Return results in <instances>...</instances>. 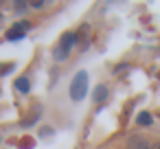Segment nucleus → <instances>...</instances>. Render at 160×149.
I'll return each instance as SVG.
<instances>
[{
	"label": "nucleus",
	"mask_w": 160,
	"mask_h": 149,
	"mask_svg": "<svg viewBox=\"0 0 160 149\" xmlns=\"http://www.w3.org/2000/svg\"><path fill=\"white\" fill-rule=\"evenodd\" d=\"M88 92V75L86 72H77L72 83H70V99L72 101H81Z\"/></svg>",
	"instance_id": "obj_1"
},
{
	"label": "nucleus",
	"mask_w": 160,
	"mask_h": 149,
	"mask_svg": "<svg viewBox=\"0 0 160 149\" xmlns=\"http://www.w3.org/2000/svg\"><path fill=\"white\" fill-rule=\"evenodd\" d=\"M105 99H108V88L99 83V86L92 90V101H94V103H101V101H105Z\"/></svg>",
	"instance_id": "obj_2"
},
{
	"label": "nucleus",
	"mask_w": 160,
	"mask_h": 149,
	"mask_svg": "<svg viewBox=\"0 0 160 149\" xmlns=\"http://www.w3.org/2000/svg\"><path fill=\"white\" fill-rule=\"evenodd\" d=\"M77 42H79V40H77V35H75V33H66V35L62 37V46H64L68 53H70V48H72Z\"/></svg>",
	"instance_id": "obj_3"
},
{
	"label": "nucleus",
	"mask_w": 160,
	"mask_h": 149,
	"mask_svg": "<svg viewBox=\"0 0 160 149\" xmlns=\"http://www.w3.org/2000/svg\"><path fill=\"white\" fill-rule=\"evenodd\" d=\"M127 149H151V145H149L145 138H134V140L129 142Z\"/></svg>",
	"instance_id": "obj_4"
},
{
	"label": "nucleus",
	"mask_w": 160,
	"mask_h": 149,
	"mask_svg": "<svg viewBox=\"0 0 160 149\" xmlns=\"http://www.w3.org/2000/svg\"><path fill=\"white\" fill-rule=\"evenodd\" d=\"M16 88H18L20 92H29V90H31V81H29L27 77H20V79H16Z\"/></svg>",
	"instance_id": "obj_5"
},
{
	"label": "nucleus",
	"mask_w": 160,
	"mask_h": 149,
	"mask_svg": "<svg viewBox=\"0 0 160 149\" xmlns=\"http://www.w3.org/2000/svg\"><path fill=\"white\" fill-rule=\"evenodd\" d=\"M53 55H55V59H57V62H64V59L68 57V51H66V48H64V46L59 44V46H57V48L53 51Z\"/></svg>",
	"instance_id": "obj_6"
},
{
	"label": "nucleus",
	"mask_w": 160,
	"mask_h": 149,
	"mask_svg": "<svg viewBox=\"0 0 160 149\" xmlns=\"http://www.w3.org/2000/svg\"><path fill=\"white\" fill-rule=\"evenodd\" d=\"M138 125H151V114H147V112L138 114Z\"/></svg>",
	"instance_id": "obj_7"
},
{
	"label": "nucleus",
	"mask_w": 160,
	"mask_h": 149,
	"mask_svg": "<svg viewBox=\"0 0 160 149\" xmlns=\"http://www.w3.org/2000/svg\"><path fill=\"white\" fill-rule=\"evenodd\" d=\"M24 29H31V24H29V22H18V24H13V29H11V31L24 33Z\"/></svg>",
	"instance_id": "obj_8"
},
{
	"label": "nucleus",
	"mask_w": 160,
	"mask_h": 149,
	"mask_svg": "<svg viewBox=\"0 0 160 149\" xmlns=\"http://www.w3.org/2000/svg\"><path fill=\"white\" fill-rule=\"evenodd\" d=\"M24 37V33H18V31H9L7 33V40H22Z\"/></svg>",
	"instance_id": "obj_9"
},
{
	"label": "nucleus",
	"mask_w": 160,
	"mask_h": 149,
	"mask_svg": "<svg viewBox=\"0 0 160 149\" xmlns=\"http://www.w3.org/2000/svg\"><path fill=\"white\" fill-rule=\"evenodd\" d=\"M27 7H29L27 2H13V9H16L18 13H24V9H27Z\"/></svg>",
	"instance_id": "obj_10"
},
{
	"label": "nucleus",
	"mask_w": 160,
	"mask_h": 149,
	"mask_svg": "<svg viewBox=\"0 0 160 149\" xmlns=\"http://www.w3.org/2000/svg\"><path fill=\"white\" fill-rule=\"evenodd\" d=\"M31 7H35V9H42V7H44V2H42V0H35V2H31Z\"/></svg>",
	"instance_id": "obj_11"
},
{
	"label": "nucleus",
	"mask_w": 160,
	"mask_h": 149,
	"mask_svg": "<svg viewBox=\"0 0 160 149\" xmlns=\"http://www.w3.org/2000/svg\"><path fill=\"white\" fill-rule=\"evenodd\" d=\"M9 70H11V64H9V66H2V68H0V75H7Z\"/></svg>",
	"instance_id": "obj_12"
},
{
	"label": "nucleus",
	"mask_w": 160,
	"mask_h": 149,
	"mask_svg": "<svg viewBox=\"0 0 160 149\" xmlns=\"http://www.w3.org/2000/svg\"><path fill=\"white\" fill-rule=\"evenodd\" d=\"M48 134H53V129H51V127H44V129H42V136H48Z\"/></svg>",
	"instance_id": "obj_13"
},
{
	"label": "nucleus",
	"mask_w": 160,
	"mask_h": 149,
	"mask_svg": "<svg viewBox=\"0 0 160 149\" xmlns=\"http://www.w3.org/2000/svg\"><path fill=\"white\" fill-rule=\"evenodd\" d=\"M153 149H160V142H158V145H156V147H153Z\"/></svg>",
	"instance_id": "obj_14"
}]
</instances>
